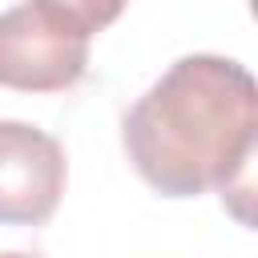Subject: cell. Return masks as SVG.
I'll list each match as a JSON object with an SVG mask.
<instances>
[{
    "label": "cell",
    "mask_w": 258,
    "mask_h": 258,
    "mask_svg": "<svg viewBox=\"0 0 258 258\" xmlns=\"http://www.w3.org/2000/svg\"><path fill=\"white\" fill-rule=\"evenodd\" d=\"M258 137V85L226 56L173 60L125 113L121 141L149 189L161 198L234 194L250 181Z\"/></svg>",
    "instance_id": "6da1fadb"
},
{
    "label": "cell",
    "mask_w": 258,
    "mask_h": 258,
    "mask_svg": "<svg viewBox=\"0 0 258 258\" xmlns=\"http://www.w3.org/2000/svg\"><path fill=\"white\" fill-rule=\"evenodd\" d=\"M89 69V36L56 24L32 0L0 12V85L16 93H64Z\"/></svg>",
    "instance_id": "7a4b0ae2"
},
{
    "label": "cell",
    "mask_w": 258,
    "mask_h": 258,
    "mask_svg": "<svg viewBox=\"0 0 258 258\" xmlns=\"http://www.w3.org/2000/svg\"><path fill=\"white\" fill-rule=\"evenodd\" d=\"M64 149L36 125L0 121V226H40L64 194Z\"/></svg>",
    "instance_id": "3957f363"
},
{
    "label": "cell",
    "mask_w": 258,
    "mask_h": 258,
    "mask_svg": "<svg viewBox=\"0 0 258 258\" xmlns=\"http://www.w3.org/2000/svg\"><path fill=\"white\" fill-rule=\"evenodd\" d=\"M44 16H52L56 24L81 32V36H93L101 28H109L129 0H32Z\"/></svg>",
    "instance_id": "277c9868"
},
{
    "label": "cell",
    "mask_w": 258,
    "mask_h": 258,
    "mask_svg": "<svg viewBox=\"0 0 258 258\" xmlns=\"http://www.w3.org/2000/svg\"><path fill=\"white\" fill-rule=\"evenodd\" d=\"M0 258H36V254H24V250H8V254H0Z\"/></svg>",
    "instance_id": "5b68a950"
}]
</instances>
